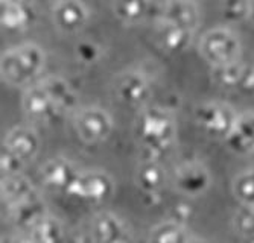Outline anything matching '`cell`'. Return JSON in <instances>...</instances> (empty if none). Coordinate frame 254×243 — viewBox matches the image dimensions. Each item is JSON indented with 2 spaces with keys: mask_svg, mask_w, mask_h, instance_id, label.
<instances>
[{
  "mask_svg": "<svg viewBox=\"0 0 254 243\" xmlns=\"http://www.w3.org/2000/svg\"><path fill=\"white\" fill-rule=\"evenodd\" d=\"M135 134L142 146L152 157L165 153L174 143L175 123L174 119L158 108L143 109L135 123Z\"/></svg>",
  "mask_w": 254,
  "mask_h": 243,
  "instance_id": "7a4b0ae2",
  "label": "cell"
},
{
  "mask_svg": "<svg viewBox=\"0 0 254 243\" xmlns=\"http://www.w3.org/2000/svg\"><path fill=\"white\" fill-rule=\"evenodd\" d=\"M44 65V52L35 44H25L3 53L0 67L5 82L23 85L34 81Z\"/></svg>",
  "mask_w": 254,
  "mask_h": 243,
  "instance_id": "3957f363",
  "label": "cell"
},
{
  "mask_svg": "<svg viewBox=\"0 0 254 243\" xmlns=\"http://www.w3.org/2000/svg\"><path fill=\"white\" fill-rule=\"evenodd\" d=\"M5 243H31L29 240H20V239H8Z\"/></svg>",
  "mask_w": 254,
  "mask_h": 243,
  "instance_id": "f1b7e54d",
  "label": "cell"
},
{
  "mask_svg": "<svg viewBox=\"0 0 254 243\" xmlns=\"http://www.w3.org/2000/svg\"><path fill=\"white\" fill-rule=\"evenodd\" d=\"M113 192L114 183L108 173L101 170H88L78 173L65 194L84 202L102 204L113 196Z\"/></svg>",
  "mask_w": 254,
  "mask_h": 243,
  "instance_id": "277c9868",
  "label": "cell"
},
{
  "mask_svg": "<svg viewBox=\"0 0 254 243\" xmlns=\"http://www.w3.org/2000/svg\"><path fill=\"white\" fill-rule=\"evenodd\" d=\"M190 31L183 29L165 18H161V23L157 28V40L160 46L172 53H178L188 46L190 41Z\"/></svg>",
  "mask_w": 254,
  "mask_h": 243,
  "instance_id": "d6986e66",
  "label": "cell"
},
{
  "mask_svg": "<svg viewBox=\"0 0 254 243\" xmlns=\"http://www.w3.org/2000/svg\"><path fill=\"white\" fill-rule=\"evenodd\" d=\"M35 194V187L29 183V180H26L20 173L3 176L2 178V199L6 204V207L20 204Z\"/></svg>",
  "mask_w": 254,
  "mask_h": 243,
  "instance_id": "e0dca14e",
  "label": "cell"
},
{
  "mask_svg": "<svg viewBox=\"0 0 254 243\" xmlns=\"http://www.w3.org/2000/svg\"><path fill=\"white\" fill-rule=\"evenodd\" d=\"M149 0H114V14L125 23H137L142 21L148 14Z\"/></svg>",
  "mask_w": 254,
  "mask_h": 243,
  "instance_id": "7402d4cb",
  "label": "cell"
},
{
  "mask_svg": "<svg viewBox=\"0 0 254 243\" xmlns=\"http://www.w3.org/2000/svg\"><path fill=\"white\" fill-rule=\"evenodd\" d=\"M250 11L251 5L248 0H224V15L232 21L242 20Z\"/></svg>",
  "mask_w": 254,
  "mask_h": 243,
  "instance_id": "484cf974",
  "label": "cell"
},
{
  "mask_svg": "<svg viewBox=\"0 0 254 243\" xmlns=\"http://www.w3.org/2000/svg\"><path fill=\"white\" fill-rule=\"evenodd\" d=\"M116 95L129 106L142 105L149 96V87L140 75L127 73L116 82Z\"/></svg>",
  "mask_w": 254,
  "mask_h": 243,
  "instance_id": "9a60e30c",
  "label": "cell"
},
{
  "mask_svg": "<svg viewBox=\"0 0 254 243\" xmlns=\"http://www.w3.org/2000/svg\"><path fill=\"white\" fill-rule=\"evenodd\" d=\"M75 128L78 137L88 145L102 143L113 129V120L108 113L99 108H87L76 116Z\"/></svg>",
  "mask_w": 254,
  "mask_h": 243,
  "instance_id": "52a82bcc",
  "label": "cell"
},
{
  "mask_svg": "<svg viewBox=\"0 0 254 243\" xmlns=\"http://www.w3.org/2000/svg\"><path fill=\"white\" fill-rule=\"evenodd\" d=\"M14 2H23V0H14Z\"/></svg>",
  "mask_w": 254,
  "mask_h": 243,
  "instance_id": "f546056e",
  "label": "cell"
},
{
  "mask_svg": "<svg viewBox=\"0 0 254 243\" xmlns=\"http://www.w3.org/2000/svg\"><path fill=\"white\" fill-rule=\"evenodd\" d=\"M188 243H210V242H207L205 239H201V237H195V236H190L189 242Z\"/></svg>",
  "mask_w": 254,
  "mask_h": 243,
  "instance_id": "83f0119b",
  "label": "cell"
},
{
  "mask_svg": "<svg viewBox=\"0 0 254 243\" xmlns=\"http://www.w3.org/2000/svg\"><path fill=\"white\" fill-rule=\"evenodd\" d=\"M3 146L8 147L23 163H26L37 155L40 149V140L31 128L18 126L8 132Z\"/></svg>",
  "mask_w": 254,
  "mask_h": 243,
  "instance_id": "4fadbf2b",
  "label": "cell"
},
{
  "mask_svg": "<svg viewBox=\"0 0 254 243\" xmlns=\"http://www.w3.org/2000/svg\"><path fill=\"white\" fill-rule=\"evenodd\" d=\"M232 189L239 204L254 207V169L239 173L233 180Z\"/></svg>",
  "mask_w": 254,
  "mask_h": 243,
  "instance_id": "cb8c5ba5",
  "label": "cell"
},
{
  "mask_svg": "<svg viewBox=\"0 0 254 243\" xmlns=\"http://www.w3.org/2000/svg\"><path fill=\"white\" fill-rule=\"evenodd\" d=\"M88 12L79 0H60L54 6V21L63 32L73 34L87 21Z\"/></svg>",
  "mask_w": 254,
  "mask_h": 243,
  "instance_id": "8fae6325",
  "label": "cell"
},
{
  "mask_svg": "<svg viewBox=\"0 0 254 243\" xmlns=\"http://www.w3.org/2000/svg\"><path fill=\"white\" fill-rule=\"evenodd\" d=\"M244 69L236 62H228L222 65H215L213 67V78L216 79L218 84L221 85H238L242 81L244 76Z\"/></svg>",
  "mask_w": 254,
  "mask_h": 243,
  "instance_id": "d4e9b609",
  "label": "cell"
},
{
  "mask_svg": "<svg viewBox=\"0 0 254 243\" xmlns=\"http://www.w3.org/2000/svg\"><path fill=\"white\" fill-rule=\"evenodd\" d=\"M76 167L65 158H54L41 167V181L46 187L55 192L67 193L68 187L72 186L75 178L78 176Z\"/></svg>",
  "mask_w": 254,
  "mask_h": 243,
  "instance_id": "30bf717a",
  "label": "cell"
},
{
  "mask_svg": "<svg viewBox=\"0 0 254 243\" xmlns=\"http://www.w3.org/2000/svg\"><path fill=\"white\" fill-rule=\"evenodd\" d=\"M23 163L18 157H15L14 153L8 147H2V175L3 176H11L17 175L20 169L23 167Z\"/></svg>",
  "mask_w": 254,
  "mask_h": 243,
  "instance_id": "4316f807",
  "label": "cell"
},
{
  "mask_svg": "<svg viewBox=\"0 0 254 243\" xmlns=\"http://www.w3.org/2000/svg\"><path fill=\"white\" fill-rule=\"evenodd\" d=\"M135 183L143 193L157 194L166 183V172L155 160L151 158L137 169Z\"/></svg>",
  "mask_w": 254,
  "mask_h": 243,
  "instance_id": "ac0fdd59",
  "label": "cell"
},
{
  "mask_svg": "<svg viewBox=\"0 0 254 243\" xmlns=\"http://www.w3.org/2000/svg\"><path fill=\"white\" fill-rule=\"evenodd\" d=\"M225 143L230 150L236 153H248L254 150V114L238 117Z\"/></svg>",
  "mask_w": 254,
  "mask_h": 243,
  "instance_id": "2e32d148",
  "label": "cell"
},
{
  "mask_svg": "<svg viewBox=\"0 0 254 243\" xmlns=\"http://www.w3.org/2000/svg\"><path fill=\"white\" fill-rule=\"evenodd\" d=\"M190 234L177 219H168L151 228L148 243H188Z\"/></svg>",
  "mask_w": 254,
  "mask_h": 243,
  "instance_id": "ffe728a7",
  "label": "cell"
},
{
  "mask_svg": "<svg viewBox=\"0 0 254 243\" xmlns=\"http://www.w3.org/2000/svg\"><path fill=\"white\" fill-rule=\"evenodd\" d=\"M31 243H63L64 230L60 220L51 214L44 216L38 224H35L29 231Z\"/></svg>",
  "mask_w": 254,
  "mask_h": 243,
  "instance_id": "44dd1931",
  "label": "cell"
},
{
  "mask_svg": "<svg viewBox=\"0 0 254 243\" xmlns=\"http://www.w3.org/2000/svg\"><path fill=\"white\" fill-rule=\"evenodd\" d=\"M8 210H9V217L15 224V227L25 231H29L44 216L49 214L44 201L41 199L38 193L20 204L8 207Z\"/></svg>",
  "mask_w": 254,
  "mask_h": 243,
  "instance_id": "7c38bea8",
  "label": "cell"
},
{
  "mask_svg": "<svg viewBox=\"0 0 254 243\" xmlns=\"http://www.w3.org/2000/svg\"><path fill=\"white\" fill-rule=\"evenodd\" d=\"M90 239L93 243H128L129 228L118 214L101 211L90 222Z\"/></svg>",
  "mask_w": 254,
  "mask_h": 243,
  "instance_id": "9c48e42d",
  "label": "cell"
},
{
  "mask_svg": "<svg viewBox=\"0 0 254 243\" xmlns=\"http://www.w3.org/2000/svg\"><path fill=\"white\" fill-rule=\"evenodd\" d=\"M174 183L180 193L189 197H196L209 190L212 178L204 164L198 161H186L175 169Z\"/></svg>",
  "mask_w": 254,
  "mask_h": 243,
  "instance_id": "ba28073f",
  "label": "cell"
},
{
  "mask_svg": "<svg viewBox=\"0 0 254 243\" xmlns=\"http://www.w3.org/2000/svg\"><path fill=\"white\" fill-rule=\"evenodd\" d=\"M199 52L204 59L209 61L213 67L228 62H236L241 53V43L238 37L228 29L209 31L199 43Z\"/></svg>",
  "mask_w": 254,
  "mask_h": 243,
  "instance_id": "5b68a950",
  "label": "cell"
},
{
  "mask_svg": "<svg viewBox=\"0 0 254 243\" xmlns=\"http://www.w3.org/2000/svg\"><path fill=\"white\" fill-rule=\"evenodd\" d=\"M232 225L241 239L247 243H254V207L241 204L232 217Z\"/></svg>",
  "mask_w": 254,
  "mask_h": 243,
  "instance_id": "603a6c76",
  "label": "cell"
},
{
  "mask_svg": "<svg viewBox=\"0 0 254 243\" xmlns=\"http://www.w3.org/2000/svg\"><path fill=\"white\" fill-rule=\"evenodd\" d=\"M196 120L204 132H207L209 136L225 140L227 136L232 132L238 117L235 116L233 109L227 105L210 102L204 103L196 109Z\"/></svg>",
  "mask_w": 254,
  "mask_h": 243,
  "instance_id": "8992f818",
  "label": "cell"
},
{
  "mask_svg": "<svg viewBox=\"0 0 254 243\" xmlns=\"http://www.w3.org/2000/svg\"><path fill=\"white\" fill-rule=\"evenodd\" d=\"M163 18L190 32L198 26V8L193 0H166Z\"/></svg>",
  "mask_w": 254,
  "mask_h": 243,
  "instance_id": "5bb4252c",
  "label": "cell"
},
{
  "mask_svg": "<svg viewBox=\"0 0 254 243\" xmlns=\"http://www.w3.org/2000/svg\"><path fill=\"white\" fill-rule=\"evenodd\" d=\"M75 103V93L61 78L44 79L41 84L29 88L23 97L25 113L38 122H51L72 109Z\"/></svg>",
  "mask_w": 254,
  "mask_h": 243,
  "instance_id": "6da1fadb",
  "label": "cell"
}]
</instances>
